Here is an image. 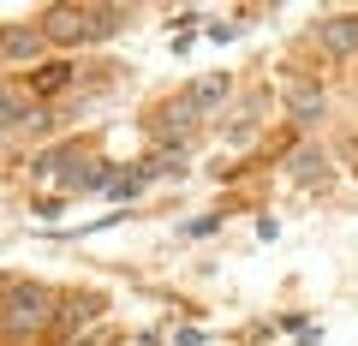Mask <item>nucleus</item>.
<instances>
[{
    "mask_svg": "<svg viewBox=\"0 0 358 346\" xmlns=\"http://www.w3.org/2000/svg\"><path fill=\"white\" fill-rule=\"evenodd\" d=\"M102 310V298H84V293H72V298H60V310H54V340L60 346H72V334L84 329L90 317Z\"/></svg>",
    "mask_w": 358,
    "mask_h": 346,
    "instance_id": "20e7f679",
    "label": "nucleus"
},
{
    "mask_svg": "<svg viewBox=\"0 0 358 346\" xmlns=\"http://www.w3.org/2000/svg\"><path fill=\"white\" fill-rule=\"evenodd\" d=\"M72 78H78V66H72V60H48V66H36L24 84H30V96H42V102H48V96H60L66 84H72Z\"/></svg>",
    "mask_w": 358,
    "mask_h": 346,
    "instance_id": "423d86ee",
    "label": "nucleus"
},
{
    "mask_svg": "<svg viewBox=\"0 0 358 346\" xmlns=\"http://www.w3.org/2000/svg\"><path fill=\"white\" fill-rule=\"evenodd\" d=\"M0 120H6V131H13V138H30V131H36V138H42V131L54 126V114H48V108H42V102L30 108L18 84H6V102H0Z\"/></svg>",
    "mask_w": 358,
    "mask_h": 346,
    "instance_id": "f03ea898",
    "label": "nucleus"
},
{
    "mask_svg": "<svg viewBox=\"0 0 358 346\" xmlns=\"http://www.w3.org/2000/svg\"><path fill=\"white\" fill-rule=\"evenodd\" d=\"M287 167H293V173H299V180H305V185L329 180V155H322L317 143H305V150H293V161H287Z\"/></svg>",
    "mask_w": 358,
    "mask_h": 346,
    "instance_id": "0eeeda50",
    "label": "nucleus"
},
{
    "mask_svg": "<svg viewBox=\"0 0 358 346\" xmlns=\"http://www.w3.org/2000/svg\"><path fill=\"white\" fill-rule=\"evenodd\" d=\"M42 48H48V36H42V30H24V24H13L6 36H0L6 66H30V72H36V66H42Z\"/></svg>",
    "mask_w": 358,
    "mask_h": 346,
    "instance_id": "7ed1b4c3",
    "label": "nucleus"
},
{
    "mask_svg": "<svg viewBox=\"0 0 358 346\" xmlns=\"http://www.w3.org/2000/svg\"><path fill=\"white\" fill-rule=\"evenodd\" d=\"M293 120H299V126H317V120H322V90H317V84L293 90Z\"/></svg>",
    "mask_w": 358,
    "mask_h": 346,
    "instance_id": "1a4fd4ad",
    "label": "nucleus"
},
{
    "mask_svg": "<svg viewBox=\"0 0 358 346\" xmlns=\"http://www.w3.org/2000/svg\"><path fill=\"white\" fill-rule=\"evenodd\" d=\"M227 90H233L227 78H203V84H192V90H185V102H192L197 114H209V108H221V102H227Z\"/></svg>",
    "mask_w": 358,
    "mask_h": 346,
    "instance_id": "6e6552de",
    "label": "nucleus"
},
{
    "mask_svg": "<svg viewBox=\"0 0 358 346\" xmlns=\"http://www.w3.org/2000/svg\"><path fill=\"white\" fill-rule=\"evenodd\" d=\"M317 48L322 54H358V18H322L317 24Z\"/></svg>",
    "mask_w": 358,
    "mask_h": 346,
    "instance_id": "39448f33",
    "label": "nucleus"
},
{
    "mask_svg": "<svg viewBox=\"0 0 358 346\" xmlns=\"http://www.w3.org/2000/svg\"><path fill=\"white\" fill-rule=\"evenodd\" d=\"M54 310H60V298H54L48 287H36V281H6V298H0V329H6V340H24V334L54 329Z\"/></svg>",
    "mask_w": 358,
    "mask_h": 346,
    "instance_id": "f257e3e1",
    "label": "nucleus"
}]
</instances>
